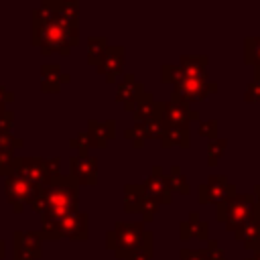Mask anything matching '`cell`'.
Instances as JSON below:
<instances>
[{"label": "cell", "instance_id": "cell-1", "mask_svg": "<svg viewBox=\"0 0 260 260\" xmlns=\"http://www.w3.org/2000/svg\"><path fill=\"white\" fill-rule=\"evenodd\" d=\"M77 41H79L77 24L63 20L53 10L51 2H43L39 8L32 10V43L41 47L45 55L53 51L61 55H69L71 47H75Z\"/></svg>", "mask_w": 260, "mask_h": 260}, {"label": "cell", "instance_id": "cell-2", "mask_svg": "<svg viewBox=\"0 0 260 260\" xmlns=\"http://www.w3.org/2000/svg\"><path fill=\"white\" fill-rule=\"evenodd\" d=\"M152 232L144 228V221H118L114 230L106 234V244L114 254L126 260L136 250H152Z\"/></svg>", "mask_w": 260, "mask_h": 260}, {"label": "cell", "instance_id": "cell-3", "mask_svg": "<svg viewBox=\"0 0 260 260\" xmlns=\"http://www.w3.org/2000/svg\"><path fill=\"white\" fill-rule=\"evenodd\" d=\"M45 197H47V209L41 217L45 219H63L65 215L77 211L79 203V185L67 175V177H57L45 187Z\"/></svg>", "mask_w": 260, "mask_h": 260}, {"label": "cell", "instance_id": "cell-4", "mask_svg": "<svg viewBox=\"0 0 260 260\" xmlns=\"http://www.w3.org/2000/svg\"><path fill=\"white\" fill-rule=\"evenodd\" d=\"M215 217L221 221L230 232L240 230L246 221L260 217V211L254 203V195L250 193H236L234 197L215 205Z\"/></svg>", "mask_w": 260, "mask_h": 260}, {"label": "cell", "instance_id": "cell-5", "mask_svg": "<svg viewBox=\"0 0 260 260\" xmlns=\"http://www.w3.org/2000/svg\"><path fill=\"white\" fill-rule=\"evenodd\" d=\"M236 195V187L228 181L225 175H209L205 183L197 187V201L199 203H221Z\"/></svg>", "mask_w": 260, "mask_h": 260}, {"label": "cell", "instance_id": "cell-6", "mask_svg": "<svg viewBox=\"0 0 260 260\" xmlns=\"http://www.w3.org/2000/svg\"><path fill=\"white\" fill-rule=\"evenodd\" d=\"M217 91V83L207 81V79H199V77H183L179 83H175V91H173V100H181L185 104L191 102H199L205 100L209 93Z\"/></svg>", "mask_w": 260, "mask_h": 260}, {"label": "cell", "instance_id": "cell-7", "mask_svg": "<svg viewBox=\"0 0 260 260\" xmlns=\"http://www.w3.org/2000/svg\"><path fill=\"white\" fill-rule=\"evenodd\" d=\"M12 173L26 179L30 185H37V187H47L51 183V177L45 167V158L41 156H16Z\"/></svg>", "mask_w": 260, "mask_h": 260}, {"label": "cell", "instance_id": "cell-8", "mask_svg": "<svg viewBox=\"0 0 260 260\" xmlns=\"http://www.w3.org/2000/svg\"><path fill=\"white\" fill-rule=\"evenodd\" d=\"M35 191H37V185H30L26 179H22L14 173L4 177V193H6V199L16 213H20L26 207V203L35 195Z\"/></svg>", "mask_w": 260, "mask_h": 260}, {"label": "cell", "instance_id": "cell-9", "mask_svg": "<svg viewBox=\"0 0 260 260\" xmlns=\"http://www.w3.org/2000/svg\"><path fill=\"white\" fill-rule=\"evenodd\" d=\"M160 120L167 126H185V128H189L191 122L199 120V112L191 110L189 104L171 98L169 102H160Z\"/></svg>", "mask_w": 260, "mask_h": 260}, {"label": "cell", "instance_id": "cell-10", "mask_svg": "<svg viewBox=\"0 0 260 260\" xmlns=\"http://www.w3.org/2000/svg\"><path fill=\"white\" fill-rule=\"evenodd\" d=\"M69 177L77 185H95L98 181V160L93 156L73 154L69 158Z\"/></svg>", "mask_w": 260, "mask_h": 260}, {"label": "cell", "instance_id": "cell-11", "mask_svg": "<svg viewBox=\"0 0 260 260\" xmlns=\"http://www.w3.org/2000/svg\"><path fill=\"white\" fill-rule=\"evenodd\" d=\"M41 242V232H14V260H39Z\"/></svg>", "mask_w": 260, "mask_h": 260}, {"label": "cell", "instance_id": "cell-12", "mask_svg": "<svg viewBox=\"0 0 260 260\" xmlns=\"http://www.w3.org/2000/svg\"><path fill=\"white\" fill-rule=\"evenodd\" d=\"M59 232H61V238H69L75 242L87 240V213L77 209L65 215L63 219H59Z\"/></svg>", "mask_w": 260, "mask_h": 260}, {"label": "cell", "instance_id": "cell-13", "mask_svg": "<svg viewBox=\"0 0 260 260\" xmlns=\"http://www.w3.org/2000/svg\"><path fill=\"white\" fill-rule=\"evenodd\" d=\"M122 65H124V47L116 45V47H108L104 57L100 59V63L95 65L98 73L106 75V81L114 83L118 73L122 71Z\"/></svg>", "mask_w": 260, "mask_h": 260}, {"label": "cell", "instance_id": "cell-14", "mask_svg": "<svg viewBox=\"0 0 260 260\" xmlns=\"http://www.w3.org/2000/svg\"><path fill=\"white\" fill-rule=\"evenodd\" d=\"M140 185H142L144 193L150 195L158 205L160 203H171V199H173L171 197V189L167 185V179H165V173H162L160 167H152L150 177H146V181L140 183Z\"/></svg>", "mask_w": 260, "mask_h": 260}, {"label": "cell", "instance_id": "cell-15", "mask_svg": "<svg viewBox=\"0 0 260 260\" xmlns=\"http://www.w3.org/2000/svg\"><path fill=\"white\" fill-rule=\"evenodd\" d=\"M132 116H134V122H146L150 118H158L160 116V102L154 100V95L150 91H142L130 106Z\"/></svg>", "mask_w": 260, "mask_h": 260}, {"label": "cell", "instance_id": "cell-16", "mask_svg": "<svg viewBox=\"0 0 260 260\" xmlns=\"http://www.w3.org/2000/svg\"><path fill=\"white\" fill-rule=\"evenodd\" d=\"M85 132H87V136H89V144H91V146L104 148V146L116 136V122H114V120H104V122L89 120Z\"/></svg>", "mask_w": 260, "mask_h": 260}, {"label": "cell", "instance_id": "cell-17", "mask_svg": "<svg viewBox=\"0 0 260 260\" xmlns=\"http://www.w3.org/2000/svg\"><path fill=\"white\" fill-rule=\"evenodd\" d=\"M179 236H181V240H191V238H195V240L207 242V238H209V225H207V221L199 219V215L193 211V213H189V217H187L185 221H181V225H179Z\"/></svg>", "mask_w": 260, "mask_h": 260}, {"label": "cell", "instance_id": "cell-18", "mask_svg": "<svg viewBox=\"0 0 260 260\" xmlns=\"http://www.w3.org/2000/svg\"><path fill=\"white\" fill-rule=\"evenodd\" d=\"M69 81V73H63L59 65L45 63L41 67V89L43 91H59L63 83Z\"/></svg>", "mask_w": 260, "mask_h": 260}, {"label": "cell", "instance_id": "cell-19", "mask_svg": "<svg viewBox=\"0 0 260 260\" xmlns=\"http://www.w3.org/2000/svg\"><path fill=\"white\" fill-rule=\"evenodd\" d=\"M234 234H236V240L244 242V248L246 250L260 252V217H254V219L246 221Z\"/></svg>", "mask_w": 260, "mask_h": 260}, {"label": "cell", "instance_id": "cell-20", "mask_svg": "<svg viewBox=\"0 0 260 260\" xmlns=\"http://www.w3.org/2000/svg\"><path fill=\"white\" fill-rule=\"evenodd\" d=\"M142 91H144L142 83L134 81V75H132V73H124V81H120V83H118V89H116V100L122 102L126 110H130L132 102H134Z\"/></svg>", "mask_w": 260, "mask_h": 260}, {"label": "cell", "instance_id": "cell-21", "mask_svg": "<svg viewBox=\"0 0 260 260\" xmlns=\"http://www.w3.org/2000/svg\"><path fill=\"white\" fill-rule=\"evenodd\" d=\"M179 67L187 77L207 79V55H183Z\"/></svg>", "mask_w": 260, "mask_h": 260}, {"label": "cell", "instance_id": "cell-22", "mask_svg": "<svg viewBox=\"0 0 260 260\" xmlns=\"http://www.w3.org/2000/svg\"><path fill=\"white\" fill-rule=\"evenodd\" d=\"M160 142H162L165 148H171V146L187 148L189 146V128H185V126H167L165 124V132L160 136Z\"/></svg>", "mask_w": 260, "mask_h": 260}, {"label": "cell", "instance_id": "cell-23", "mask_svg": "<svg viewBox=\"0 0 260 260\" xmlns=\"http://www.w3.org/2000/svg\"><path fill=\"white\" fill-rule=\"evenodd\" d=\"M244 59L248 65L254 67L256 79H260V37H246L244 39Z\"/></svg>", "mask_w": 260, "mask_h": 260}, {"label": "cell", "instance_id": "cell-24", "mask_svg": "<svg viewBox=\"0 0 260 260\" xmlns=\"http://www.w3.org/2000/svg\"><path fill=\"white\" fill-rule=\"evenodd\" d=\"M142 199H144V189H142V185H126V187H124V209H126L128 213L140 211Z\"/></svg>", "mask_w": 260, "mask_h": 260}, {"label": "cell", "instance_id": "cell-25", "mask_svg": "<svg viewBox=\"0 0 260 260\" xmlns=\"http://www.w3.org/2000/svg\"><path fill=\"white\" fill-rule=\"evenodd\" d=\"M165 179H167V185H169L171 193H183V195H187L189 189H191L189 183H187V179H185V175L181 173V169L177 165L171 167V171H169V175H165Z\"/></svg>", "mask_w": 260, "mask_h": 260}, {"label": "cell", "instance_id": "cell-26", "mask_svg": "<svg viewBox=\"0 0 260 260\" xmlns=\"http://www.w3.org/2000/svg\"><path fill=\"white\" fill-rule=\"evenodd\" d=\"M106 49H108L106 37H89V39H87V61H89L91 65H98L100 59L104 57Z\"/></svg>", "mask_w": 260, "mask_h": 260}, {"label": "cell", "instance_id": "cell-27", "mask_svg": "<svg viewBox=\"0 0 260 260\" xmlns=\"http://www.w3.org/2000/svg\"><path fill=\"white\" fill-rule=\"evenodd\" d=\"M53 4V10L63 18V20H67V22H71V24H77V2H69V0H65V2H51Z\"/></svg>", "mask_w": 260, "mask_h": 260}, {"label": "cell", "instance_id": "cell-28", "mask_svg": "<svg viewBox=\"0 0 260 260\" xmlns=\"http://www.w3.org/2000/svg\"><path fill=\"white\" fill-rule=\"evenodd\" d=\"M225 148H228V140L225 138H219L217 136L215 140H209V144H207V165L209 167L217 165V160L223 156Z\"/></svg>", "mask_w": 260, "mask_h": 260}, {"label": "cell", "instance_id": "cell-29", "mask_svg": "<svg viewBox=\"0 0 260 260\" xmlns=\"http://www.w3.org/2000/svg\"><path fill=\"white\" fill-rule=\"evenodd\" d=\"M142 126H144L146 138H158V140H160V136H162V132H165V122L160 120V116L142 122Z\"/></svg>", "mask_w": 260, "mask_h": 260}, {"label": "cell", "instance_id": "cell-30", "mask_svg": "<svg viewBox=\"0 0 260 260\" xmlns=\"http://www.w3.org/2000/svg\"><path fill=\"white\" fill-rule=\"evenodd\" d=\"M124 136H126L128 140H132V144H134L136 148H140V146L146 142V134H144V126H142V122H134V126L128 128V130L124 132Z\"/></svg>", "mask_w": 260, "mask_h": 260}, {"label": "cell", "instance_id": "cell-31", "mask_svg": "<svg viewBox=\"0 0 260 260\" xmlns=\"http://www.w3.org/2000/svg\"><path fill=\"white\" fill-rule=\"evenodd\" d=\"M160 77H162V81L175 85V83H179L185 75H183V71H181L179 65H171V63H167V65H162V69H160Z\"/></svg>", "mask_w": 260, "mask_h": 260}, {"label": "cell", "instance_id": "cell-32", "mask_svg": "<svg viewBox=\"0 0 260 260\" xmlns=\"http://www.w3.org/2000/svg\"><path fill=\"white\" fill-rule=\"evenodd\" d=\"M14 160H16V156H14L12 150H2V148H0V175H2V177L12 175V171H14Z\"/></svg>", "mask_w": 260, "mask_h": 260}, {"label": "cell", "instance_id": "cell-33", "mask_svg": "<svg viewBox=\"0 0 260 260\" xmlns=\"http://www.w3.org/2000/svg\"><path fill=\"white\" fill-rule=\"evenodd\" d=\"M156 211H158V203L150 195L144 193V199H142V205H140V213H142L144 221H150L156 215Z\"/></svg>", "mask_w": 260, "mask_h": 260}, {"label": "cell", "instance_id": "cell-34", "mask_svg": "<svg viewBox=\"0 0 260 260\" xmlns=\"http://www.w3.org/2000/svg\"><path fill=\"white\" fill-rule=\"evenodd\" d=\"M22 144H24V140L16 138L12 132H0V148L2 150H12L14 152V148H20Z\"/></svg>", "mask_w": 260, "mask_h": 260}, {"label": "cell", "instance_id": "cell-35", "mask_svg": "<svg viewBox=\"0 0 260 260\" xmlns=\"http://www.w3.org/2000/svg\"><path fill=\"white\" fill-rule=\"evenodd\" d=\"M69 144H71L73 148H77V152H79V156H87V150L91 148V144H89V136H87V132H83V134H77V136H73V138H69Z\"/></svg>", "mask_w": 260, "mask_h": 260}, {"label": "cell", "instance_id": "cell-36", "mask_svg": "<svg viewBox=\"0 0 260 260\" xmlns=\"http://www.w3.org/2000/svg\"><path fill=\"white\" fill-rule=\"evenodd\" d=\"M205 256H207V260H225V252H223V248L219 246L217 240H207Z\"/></svg>", "mask_w": 260, "mask_h": 260}, {"label": "cell", "instance_id": "cell-37", "mask_svg": "<svg viewBox=\"0 0 260 260\" xmlns=\"http://www.w3.org/2000/svg\"><path fill=\"white\" fill-rule=\"evenodd\" d=\"M199 134L209 140H215L217 138V122L215 120H199Z\"/></svg>", "mask_w": 260, "mask_h": 260}, {"label": "cell", "instance_id": "cell-38", "mask_svg": "<svg viewBox=\"0 0 260 260\" xmlns=\"http://www.w3.org/2000/svg\"><path fill=\"white\" fill-rule=\"evenodd\" d=\"M244 100L246 102H260V79H254L248 83V87L244 91Z\"/></svg>", "mask_w": 260, "mask_h": 260}, {"label": "cell", "instance_id": "cell-39", "mask_svg": "<svg viewBox=\"0 0 260 260\" xmlns=\"http://www.w3.org/2000/svg\"><path fill=\"white\" fill-rule=\"evenodd\" d=\"M12 122H14V112L0 110V132H10Z\"/></svg>", "mask_w": 260, "mask_h": 260}, {"label": "cell", "instance_id": "cell-40", "mask_svg": "<svg viewBox=\"0 0 260 260\" xmlns=\"http://www.w3.org/2000/svg\"><path fill=\"white\" fill-rule=\"evenodd\" d=\"M181 260H207V256H205V250H189V248H183L181 250Z\"/></svg>", "mask_w": 260, "mask_h": 260}, {"label": "cell", "instance_id": "cell-41", "mask_svg": "<svg viewBox=\"0 0 260 260\" xmlns=\"http://www.w3.org/2000/svg\"><path fill=\"white\" fill-rule=\"evenodd\" d=\"M150 258H152V250L142 248V250H136L134 254H130L126 260H150Z\"/></svg>", "mask_w": 260, "mask_h": 260}, {"label": "cell", "instance_id": "cell-42", "mask_svg": "<svg viewBox=\"0 0 260 260\" xmlns=\"http://www.w3.org/2000/svg\"><path fill=\"white\" fill-rule=\"evenodd\" d=\"M12 98H14V95H12V91H8L4 85H0V110H4V106H6V104H10V102H12Z\"/></svg>", "mask_w": 260, "mask_h": 260}, {"label": "cell", "instance_id": "cell-43", "mask_svg": "<svg viewBox=\"0 0 260 260\" xmlns=\"http://www.w3.org/2000/svg\"><path fill=\"white\" fill-rule=\"evenodd\" d=\"M254 203H256V207H258V211H260V185L254 187Z\"/></svg>", "mask_w": 260, "mask_h": 260}, {"label": "cell", "instance_id": "cell-44", "mask_svg": "<svg viewBox=\"0 0 260 260\" xmlns=\"http://www.w3.org/2000/svg\"><path fill=\"white\" fill-rule=\"evenodd\" d=\"M248 260H260V252H254L252 258H248Z\"/></svg>", "mask_w": 260, "mask_h": 260}, {"label": "cell", "instance_id": "cell-45", "mask_svg": "<svg viewBox=\"0 0 260 260\" xmlns=\"http://www.w3.org/2000/svg\"><path fill=\"white\" fill-rule=\"evenodd\" d=\"M2 256H4V242L0 240V258H2Z\"/></svg>", "mask_w": 260, "mask_h": 260}]
</instances>
